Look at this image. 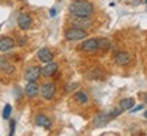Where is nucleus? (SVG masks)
<instances>
[{
    "label": "nucleus",
    "instance_id": "1",
    "mask_svg": "<svg viewBox=\"0 0 147 136\" xmlns=\"http://www.w3.org/2000/svg\"><path fill=\"white\" fill-rule=\"evenodd\" d=\"M68 12L75 18H90L94 14V5L87 0H72L68 5Z\"/></svg>",
    "mask_w": 147,
    "mask_h": 136
},
{
    "label": "nucleus",
    "instance_id": "2",
    "mask_svg": "<svg viewBox=\"0 0 147 136\" xmlns=\"http://www.w3.org/2000/svg\"><path fill=\"white\" fill-rule=\"evenodd\" d=\"M64 37L67 41H79V40H83L84 37H87V32L84 29H80V27H69L65 30L64 33Z\"/></svg>",
    "mask_w": 147,
    "mask_h": 136
},
{
    "label": "nucleus",
    "instance_id": "3",
    "mask_svg": "<svg viewBox=\"0 0 147 136\" xmlns=\"http://www.w3.org/2000/svg\"><path fill=\"white\" fill-rule=\"evenodd\" d=\"M56 91H57V87H56V84L52 83V82H48V83H45L41 87V95L47 101L53 100L55 95H56Z\"/></svg>",
    "mask_w": 147,
    "mask_h": 136
},
{
    "label": "nucleus",
    "instance_id": "4",
    "mask_svg": "<svg viewBox=\"0 0 147 136\" xmlns=\"http://www.w3.org/2000/svg\"><path fill=\"white\" fill-rule=\"evenodd\" d=\"M80 49L86 53H93V52H97L98 49H101L100 46V40L97 38H89L80 45Z\"/></svg>",
    "mask_w": 147,
    "mask_h": 136
},
{
    "label": "nucleus",
    "instance_id": "5",
    "mask_svg": "<svg viewBox=\"0 0 147 136\" xmlns=\"http://www.w3.org/2000/svg\"><path fill=\"white\" fill-rule=\"evenodd\" d=\"M40 76H41V67H38V65L29 67L25 72V79L27 82H37Z\"/></svg>",
    "mask_w": 147,
    "mask_h": 136
},
{
    "label": "nucleus",
    "instance_id": "6",
    "mask_svg": "<svg viewBox=\"0 0 147 136\" xmlns=\"http://www.w3.org/2000/svg\"><path fill=\"white\" fill-rule=\"evenodd\" d=\"M131 61L132 57L128 52H117L115 55V63L120 67H127V65L131 64Z\"/></svg>",
    "mask_w": 147,
    "mask_h": 136
},
{
    "label": "nucleus",
    "instance_id": "7",
    "mask_svg": "<svg viewBox=\"0 0 147 136\" xmlns=\"http://www.w3.org/2000/svg\"><path fill=\"white\" fill-rule=\"evenodd\" d=\"M59 71V65L56 63H47L45 67L41 68V75L42 76H45V78H52L53 75H56V72Z\"/></svg>",
    "mask_w": 147,
    "mask_h": 136
},
{
    "label": "nucleus",
    "instance_id": "8",
    "mask_svg": "<svg viewBox=\"0 0 147 136\" xmlns=\"http://www.w3.org/2000/svg\"><path fill=\"white\" fill-rule=\"evenodd\" d=\"M18 26L21 27L22 30H29L32 27V16L26 14V12H22L18 16Z\"/></svg>",
    "mask_w": 147,
    "mask_h": 136
},
{
    "label": "nucleus",
    "instance_id": "9",
    "mask_svg": "<svg viewBox=\"0 0 147 136\" xmlns=\"http://www.w3.org/2000/svg\"><path fill=\"white\" fill-rule=\"evenodd\" d=\"M37 56H38V60L41 61V63H51L53 60V53L52 50L49 49V48H41L38 53H37Z\"/></svg>",
    "mask_w": 147,
    "mask_h": 136
},
{
    "label": "nucleus",
    "instance_id": "10",
    "mask_svg": "<svg viewBox=\"0 0 147 136\" xmlns=\"http://www.w3.org/2000/svg\"><path fill=\"white\" fill-rule=\"evenodd\" d=\"M36 124L38 127H42V128H45L47 131H49L51 128H52V120L45 116L44 113H40V114L36 116Z\"/></svg>",
    "mask_w": 147,
    "mask_h": 136
},
{
    "label": "nucleus",
    "instance_id": "11",
    "mask_svg": "<svg viewBox=\"0 0 147 136\" xmlns=\"http://www.w3.org/2000/svg\"><path fill=\"white\" fill-rule=\"evenodd\" d=\"M15 46V41L11 37L5 36L0 38V52H8Z\"/></svg>",
    "mask_w": 147,
    "mask_h": 136
},
{
    "label": "nucleus",
    "instance_id": "12",
    "mask_svg": "<svg viewBox=\"0 0 147 136\" xmlns=\"http://www.w3.org/2000/svg\"><path fill=\"white\" fill-rule=\"evenodd\" d=\"M40 93V87L37 82H27L26 87H25V94L29 97V98H36Z\"/></svg>",
    "mask_w": 147,
    "mask_h": 136
},
{
    "label": "nucleus",
    "instance_id": "13",
    "mask_svg": "<svg viewBox=\"0 0 147 136\" xmlns=\"http://www.w3.org/2000/svg\"><path fill=\"white\" fill-rule=\"evenodd\" d=\"M0 71H3L4 73L11 75V73H14V71H15V67H14L5 57H0Z\"/></svg>",
    "mask_w": 147,
    "mask_h": 136
},
{
    "label": "nucleus",
    "instance_id": "14",
    "mask_svg": "<svg viewBox=\"0 0 147 136\" xmlns=\"http://www.w3.org/2000/svg\"><path fill=\"white\" fill-rule=\"evenodd\" d=\"M109 120H112L109 113H100V114L94 118V125L95 127H104V125L108 124V121Z\"/></svg>",
    "mask_w": 147,
    "mask_h": 136
},
{
    "label": "nucleus",
    "instance_id": "15",
    "mask_svg": "<svg viewBox=\"0 0 147 136\" xmlns=\"http://www.w3.org/2000/svg\"><path fill=\"white\" fill-rule=\"evenodd\" d=\"M135 105V100L134 98H124V100L120 101L119 104V108L121 109V112H125V110H131Z\"/></svg>",
    "mask_w": 147,
    "mask_h": 136
},
{
    "label": "nucleus",
    "instance_id": "16",
    "mask_svg": "<svg viewBox=\"0 0 147 136\" xmlns=\"http://www.w3.org/2000/svg\"><path fill=\"white\" fill-rule=\"evenodd\" d=\"M74 100L76 101L78 104L84 105V104L89 102V95L86 94L84 91H76V93L74 94Z\"/></svg>",
    "mask_w": 147,
    "mask_h": 136
},
{
    "label": "nucleus",
    "instance_id": "17",
    "mask_svg": "<svg viewBox=\"0 0 147 136\" xmlns=\"http://www.w3.org/2000/svg\"><path fill=\"white\" fill-rule=\"evenodd\" d=\"M11 110H12V108H11V105H5L4 106V110H3V118L4 120H8L10 118V116H11Z\"/></svg>",
    "mask_w": 147,
    "mask_h": 136
},
{
    "label": "nucleus",
    "instance_id": "18",
    "mask_svg": "<svg viewBox=\"0 0 147 136\" xmlns=\"http://www.w3.org/2000/svg\"><path fill=\"white\" fill-rule=\"evenodd\" d=\"M76 87H78V83H71L68 87H67V91H71V90L76 89Z\"/></svg>",
    "mask_w": 147,
    "mask_h": 136
},
{
    "label": "nucleus",
    "instance_id": "19",
    "mask_svg": "<svg viewBox=\"0 0 147 136\" xmlns=\"http://www.w3.org/2000/svg\"><path fill=\"white\" fill-rule=\"evenodd\" d=\"M11 131H10V135H14V131H15V121H11Z\"/></svg>",
    "mask_w": 147,
    "mask_h": 136
},
{
    "label": "nucleus",
    "instance_id": "20",
    "mask_svg": "<svg viewBox=\"0 0 147 136\" xmlns=\"http://www.w3.org/2000/svg\"><path fill=\"white\" fill-rule=\"evenodd\" d=\"M140 109H143V106H142V105H139V106H136V108H134V109H131V112L134 113V112H138V110H140Z\"/></svg>",
    "mask_w": 147,
    "mask_h": 136
},
{
    "label": "nucleus",
    "instance_id": "21",
    "mask_svg": "<svg viewBox=\"0 0 147 136\" xmlns=\"http://www.w3.org/2000/svg\"><path fill=\"white\" fill-rule=\"evenodd\" d=\"M56 12H57V11H56V8H52V10L49 11V14H51V16H56Z\"/></svg>",
    "mask_w": 147,
    "mask_h": 136
},
{
    "label": "nucleus",
    "instance_id": "22",
    "mask_svg": "<svg viewBox=\"0 0 147 136\" xmlns=\"http://www.w3.org/2000/svg\"><path fill=\"white\" fill-rule=\"evenodd\" d=\"M144 102H146V104H147V94L144 95Z\"/></svg>",
    "mask_w": 147,
    "mask_h": 136
},
{
    "label": "nucleus",
    "instance_id": "23",
    "mask_svg": "<svg viewBox=\"0 0 147 136\" xmlns=\"http://www.w3.org/2000/svg\"><path fill=\"white\" fill-rule=\"evenodd\" d=\"M144 117H146V118H147V110H146V112H144Z\"/></svg>",
    "mask_w": 147,
    "mask_h": 136
},
{
    "label": "nucleus",
    "instance_id": "24",
    "mask_svg": "<svg viewBox=\"0 0 147 136\" xmlns=\"http://www.w3.org/2000/svg\"><path fill=\"white\" fill-rule=\"evenodd\" d=\"M146 3H147V0H146Z\"/></svg>",
    "mask_w": 147,
    "mask_h": 136
}]
</instances>
